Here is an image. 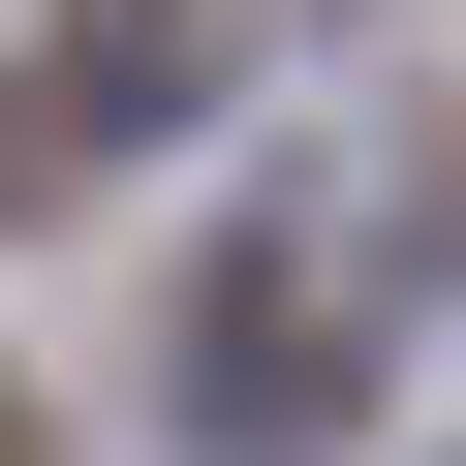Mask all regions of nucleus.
<instances>
[{
  "instance_id": "nucleus-1",
  "label": "nucleus",
  "mask_w": 466,
  "mask_h": 466,
  "mask_svg": "<svg viewBox=\"0 0 466 466\" xmlns=\"http://www.w3.org/2000/svg\"><path fill=\"white\" fill-rule=\"evenodd\" d=\"M0 466H32V435H0Z\"/></svg>"
}]
</instances>
